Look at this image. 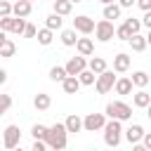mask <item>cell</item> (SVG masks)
Returning <instances> with one entry per match:
<instances>
[{"label":"cell","mask_w":151,"mask_h":151,"mask_svg":"<svg viewBox=\"0 0 151 151\" xmlns=\"http://www.w3.org/2000/svg\"><path fill=\"white\" fill-rule=\"evenodd\" d=\"M90 151H97V149H90Z\"/></svg>","instance_id":"48"},{"label":"cell","mask_w":151,"mask_h":151,"mask_svg":"<svg viewBox=\"0 0 151 151\" xmlns=\"http://www.w3.org/2000/svg\"><path fill=\"white\" fill-rule=\"evenodd\" d=\"M101 2H104V5H111V2H116V0H101Z\"/></svg>","instance_id":"45"},{"label":"cell","mask_w":151,"mask_h":151,"mask_svg":"<svg viewBox=\"0 0 151 151\" xmlns=\"http://www.w3.org/2000/svg\"><path fill=\"white\" fill-rule=\"evenodd\" d=\"M146 116H149V120H151V104H149V109H146Z\"/></svg>","instance_id":"44"},{"label":"cell","mask_w":151,"mask_h":151,"mask_svg":"<svg viewBox=\"0 0 151 151\" xmlns=\"http://www.w3.org/2000/svg\"><path fill=\"white\" fill-rule=\"evenodd\" d=\"M9 106H12V97H9V94H2V106H0V111H2V113H7V111H9Z\"/></svg>","instance_id":"36"},{"label":"cell","mask_w":151,"mask_h":151,"mask_svg":"<svg viewBox=\"0 0 151 151\" xmlns=\"http://www.w3.org/2000/svg\"><path fill=\"white\" fill-rule=\"evenodd\" d=\"M28 2H33V0H28Z\"/></svg>","instance_id":"49"},{"label":"cell","mask_w":151,"mask_h":151,"mask_svg":"<svg viewBox=\"0 0 151 151\" xmlns=\"http://www.w3.org/2000/svg\"><path fill=\"white\" fill-rule=\"evenodd\" d=\"M90 68H92L97 76L104 73V71H106V59H104V57H92V59H90Z\"/></svg>","instance_id":"29"},{"label":"cell","mask_w":151,"mask_h":151,"mask_svg":"<svg viewBox=\"0 0 151 151\" xmlns=\"http://www.w3.org/2000/svg\"><path fill=\"white\" fill-rule=\"evenodd\" d=\"M118 5L125 9V7H132V5H137V0H118Z\"/></svg>","instance_id":"39"},{"label":"cell","mask_w":151,"mask_h":151,"mask_svg":"<svg viewBox=\"0 0 151 151\" xmlns=\"http://www.w3.org/2000/svg\"><path fill=\"white\" fill-rule=\"evenodd\" d=\"M50 78H52L54 83H64V80L68 78L66 66H52V68H50Z\"/></svg>","instance_id":"24"},{"label":"cell","mask_w":151,"mask_h":151,"mask_svg":"<svg viewBox=\"0 0 151 151\" xmlns=\"http://www.w3.org/2000/svg\"><path fill=\"white\" fill-rule=\"evenodd\" d=\"M137 7L144 12H151V0H137Z\"/></svg>","instance_id":"38"},{"label":"cell","mask_w":151,"mask_h":151,"mask_svg":"<svg viewBox=\"0 0 151 151\" xmlns=\"http://www.w3.org/2000/svg\"><path fill=\"white\" fill-rule=\"evenodd\" d=\"M35 38H38V42H40V45H50V42H52V38H54V31L45 26V28H40V31H38V35H35Z\"/></svg>","instance_id":"28"},{"label":"cell","mask_w":151,"mask_h":151,"mask_svg":"<svg viewBox=\"0 0 151 151\" xmlns=\"http://www.w3.org/2000/svg\"><path fill=\"white\" fill-rule=\"evenodd\" d=\"M132 151H151V149H146L144 144H132Z\"/></svg>","instance_id":"42"},{"label":"cell","mask_w":151,"mask_h":151,"mask_svg":"<svg viewBox=\"0 0 151 151\" xmlns=\"http://www.w3.org/2000/svg\"><path fill=\"white\" fill-rule=\"evenodd\" d=\"M123 120H116V118H111L106 125H104V142H106V146H111V149H116L118 144H120V139H123V125H120Z\"/></svg>","instance_id":"2"},{"label":"cell","mask_w":151,"mask_h":151,"mask_svg":"<svg viewBox=\"0 0 151 151\" xmlns=\"http://www.w3.org/2000/svg\"><path fill=\"white\" fill-rule=\"evenodd\" d=\"M132 85H134L132 78H118L113 90H116V94H130V92H132Z\"/></svg>","instance_id":"18"},{"label":"cell","mask_w":151,"mask_h":151,"mask_svg":"<svg viewBox=\"0 0 151 151\" xmlns=\"http://www.w3.org/2000/svg\"><path fill=\"white\" fill-rule=\"evenodd\" d=\"M146 35H139V33H134L132 38H130V47H132V52H144L146 50Z\"/></svg>","instance_id":"22"},{"label":"cell","mask_w":151,"mask_h":151,"mask_svg":"<svg viewBox=\"0 0 151 151\" xmlns=\"http://www.w3.org/2000/svg\"><path fill=\"white\" fill-rule=\"evenodd\" d=\"M24 35H26V38H35V35H38V28H35L33 24H28L26 31H24Z\"/></svg>","instance_id":"37"},{"label":"cell","mask_w":151,"mask_h":151,"mask_svg":"<svg viewBox=\"0 0 151 151\" xmlns=\"http://www.w3.org/2000/svg\"><path fill=\"white\" fill-rule=\"evenodd\" d=\"M14 42L7 38V33L5 31H0V57H5V59H9V57H14Z\"/></svg>","instance_id":"11"},{"label":"cell","mask_w":151,"mask_h":151,"mask_svg":"<svg viewBox=\"0 0 151 151\" xmlns=\"http://www.w3.org/2000/svg\"><path fill=\"white\" fill-rule=\"evenodd\" d=\"M149 80H151V78H149L146 71H134V73H132V83H134V87H146Z\"/></svg>","instance_id":"27"},{"label":"cell","mask_w":151,"mask_h":151,"mask_svg":"<svg viewBox=\"0 0 151 151\" xmlns=\"http://www.w3.org/2000/svg\"><path fill=\"white\" fill-rule=\"evenodd\" d=\"M113 35H116L113 21H109V19H101V21H97V28H94V38H97L99 42H109Z\"/></svg>","instance_id":"7"},{"label":"cell","mask_w":151,"mask_h":151,"mask_svg":"<svg viewBox=\"0 0 151 151\" xmlns=\"http://www.w3.org/2000/svg\"><path fill=\"white\" fill-rule=\"evenodd\" d=\"M83 123H85V132H97V130H104L109 120H106V113H87Z\"/></svg>","instance_id":"8"},{"label":"cell","mask_w":151,"mask_h":151,"mask_svg":"<svg viewBox=\"0 0 151 151\" xmlns=\"http://www.w3.org/2000/svg\"><path fill=\"white\" fill-rule=\"evenodd\" d=\"M87 66H90V61H85L83 54H80V57H71V59L66 61V71H68V76H80Z\"/></svg>","instance_id":"10"},{"label":"cell","mask_w":151,"mask_h":151,"mask_svg":"<svg viewBox=\"0 0 151 151\" xmlns=\"http://www.w3.org/2000/svg\"><path fill=\"white\" fill-rule=\"evenodd\" d=\"M120 12H123V7H120V5H116V2H111V5H104V19H109V21H113V19H120Z\"/></svg>","instance_id":"21"},{"label":"cell","mask_w":151,"mask_h":151,"mask_svg":"<svg viewBox=\"0 0 151 151\" xmlns=\"http://www.w3.org/2000/svg\"><path fill=\"white\" fill-rule=\"evenodd\" d=\"M64 151H66V149H64Z\"/></svg>","instance_id":"50"},{"label":"cell","mask_w":151,"mask_h":151,"mask_svg":"<svg viewBox=\"0 0 151 151\" xmlns=\"http://www.w3.org/2000/svg\"><path fill=\"white\" fill-rule=\"evenodd\" d=\"M52 2H54V12L61 14V17L71 14V9H73V2L71 0H52Z\"/></svg>","instance_id":"25"},{"label":"cell","mask_w":151,"mask_h":151,"mask_svg":"<svg viewBox=\"0 0 151 151\" xmlns=\"http://www.w3.org/2000/svg\"><path fill=\"white\" fill-rule=\"evenodd\" d=\"M76 50H78V54H83V57H90V54H94V42H92L90 38H78V45H76Z\"/></svg>","instance_id":"14"},{"label":"cell","mask_w":151,"mask_h":151,"mask_svg":"<svg viewBox=\"0 0 151 151\" xmlns=\"http://www.w3.org/2000/svg\"><path fill=\"white\" fill-rule=\"evenodd\" d=\"M80 85H83V83H80V78H78V76H68V78L61 83V87H64V92H66V94H76V92L80 90Z\"/></svg>","instance_id":"15"},{"label":"cell","mask_w":151,"mask_h":151,"mask_svg":"<svg viewBox=\"0 0 151 151\" xmlns=\"http://www.w3.org/2000/svg\"><path fill=\"white\" fill-rule=\"evenodd\" d=\"M142 24H144L146 28H151V12H144V19H142Z\"/></svg>","instance_id":"40"},{"label":"cell","mask_w":151,"mask_h":151,"mask_svg":"<svg viewBox=\"0 0 151 151\" xmlns=\"http://www.w3.org/2000/svg\"><path fill=\"white\" fill-rule=\"evenodd\" d=\"M125 24L130 26V31H132V33H139V28L144 26V24H142V19H134V17H130V19H125Z\"/></svg>","instance_id":"34"},{"label":"cell","mask_w":151,"mask_h":151,"mask_svg":"<svg viewBox=\"0 0 151 151\" xmlns=\"http://www.w3.org/2000/svg\"><path fill=\"white\" fill-rule=\"evenodd\" d=\"M132 35H134V33L130 31V26H127V24H120V26L116 28V38H118V40H125V42H130V38H132Z\"/></svg>","instance_id":"31"},{"label":"cell","mask_w":151,"mask_h":151,"mask_svg":"<svg viewBox=\"0 0 151 151\" xmlns=\"http://www.w3.org/2000/svg\"><path fill=\"white\" fill-rule=\"evenodd\" d=\"M47 146H50L47 142H42V139H35V142H33V146H31V151H47Z\"/></svg>","instance_id":"35"},{"label":"cell","mask_w":151,"mask_h":151,"mask_svg":"<svg viewBox=\"0 0 151 151\" xmlns=\"http://www.w3.org/2000/svg\"><path fill=\"white\" fill-rule=\"evenodd\" d=\"M66 139H68L66 123H54V125L50 127V134H47V144H50V149H54V151H64V149H66Z\"/></svg>","instance_id":"1"},{"label":"cell","mask_w":151,"mask_h":151,"mask_svg":"<svg viewBox=\"0 0 151 151\" xmlns=\"http://www.w3.org/2000/svg\"><path fill=\"white\" fill-rule=\"evenodd\" d=\"M76 33H78L76 28H66V31H61V42H64L66 47L78 45V35H76Z\"/></svg>","instance_id":"23"},{"label":"cell","mask_w":151,"mask_h":151,"mask_svg":"<svg viewBox=\"0 0 151 151\" xmlns=\"http://www.w3.org/2000/svg\"><path fill=\"white\" fill-rule=\"evenodd\" d=\"M144 134H146V132H144V127H142V125H137V123H134V125H130V127L125 130V139H127L130 144H139V142L144 139Z\"/></svg>","instance_id":"12"},{"label":"cell","mask_w":151,"mask_h":151,"mask_svg":"<svg viewBox=\"0 0 151 151\" xmlns=\"http://www.w3.org/2000/svg\"><path fill=\"white\" fill-rule=\"evenodd\" d=\"M26 26H28V21L24 17H0V31H5V33L12 31L17 35H24Z\"/></svg>","instance_id":"4"},{"label":"cell","mask_w":151,"mask_h":151,"mask_svg":"<svg viewBox=\"0 0 151 151\" xmlns=\"http://www.w3.org/2000/svg\"><path fill=\"white\" fill-rule=\"evenodd\" d=\"M73 28H76L78 33H83V35H90V33H94L97 24H94V19H90V17L80 14V17H76V19H73Z\"/></svg>","instance_id":"9"},{"label":"cell","mask_w":151,"mask_h":151,"mask_svg":"<svg viewBox=\"0 0 151 151\" xmlns=\"http://www.w3.org/2000/svg\"><path fill=\"white\" fill-rule=\"evenodd\" d=\"M78 78H80V83H83V85H94V83H97V73H94L90 66H87V68H85Z\"/></svg>","instance_id":"32"},{"label":"cell","mask_w":151,"mask_h":151,"mask_svg":"<svg viewBox=\"0 0 151 151\" xmlns=\"http://www.w3.org/2000/svg\"><path fill=\"white\" fill-rule=\"evenodd\" d=\"M130 61H132L130 54H125V52L116 54V57H113V71H116V73H125V71L130 68Z\"/></svg>","instance_id":"13"},{"label":"cell","mask_w":151,"mask_h":151,"mask_svg":"<svg viewBox=\"0 0 151 151\" xmlns=\"http://www.w3.org/2000/svg\"><path fill=\"white\" fill-rule=\"evenodd\" d=\"M132 104H134L137 109H149V104H151V94L144 92V90H139V92L132 94Z\"/></svg>","instance_id":"16"},{"label":"cell","mask_w":151,"mask_h":151,"mask_svg":"<svg viewBox=\"0 0 151 151\" xmlns=\"http://www.w3.org/2000/svg\"><path fill=\"white\" fill-rule=\"evenodd\" d=\"M31 9H33V7H31L28 0H17V2H14V17H24V19H26V17L31 14Z\"/></svg>","instance_id":"20"},{"label":"cell","mask_w":151,"mask_h":151,"mask_svg":"<svg viewBox=\"0 0 151 151\" xmlns=\"http://www.w3.org/2000/svg\"><path fill=\"white\" fill-rule=\"evenodd\" d=\"M106 116L116 120H130L132 118V106L125 101H109L106 104Z\"/></svg>","instance_id":"3"},{"label":"cell","mask_w":151,"mask_h":151,"mask_svg":"<svg viewBox=\"0 0 151 151\" xmlns=\"http://www.w3.org/2000/svg\"><path fill=\"white\" fill-rule=\"evenodd\" d=\"M0 17H14V5L9 0H0Z\"/></svg>","instance_id":"33"},{"label":"cell","mask_w":151,"mask_h":151,"mask_svg":"<svg viewBox=\"0 0 151 151\" xmlns=\"http://www.w3.org/2000/svg\"><path fill=\"white\" fill-rule=\"evenodd\" d=\"M14 151H24V149H19V146H17V149H14Z\"/></svg>","instance_id":"46"},{"label":"cell","mask_w":151,"mask_h":151,"mask_svg":"<svg viewBox=\"0 0 151 151\" xmlns=\"http://www.w3.org/2000/svg\"><path fill=\"white\" fill-rule=\"evenodd\" d=\"M142 144H144L146 149H151V132H146V134H144V139H142Z\"/></svg>","instance_id":"41"},{"label":"cell","mask_w":151,"mask_h":151,"mask_svg":"<svg viewBox=\"0 0 151 151\" xmlns=\"http://www.w3.org/2000/svg\"><path fill=\"white\" fill-rule=\"evenodd\" d=\"M146 42L151 45V28H149V33H146Z\"/></svg>","instance_id":"43"},{"label":"cell","mask_w":151,"mask_h":151,"mask_svg":"<svg viewBox=\"0 0 151 151\" xmlns=\"http://www.w3.org/2000/svg\"><path fill=\"white\" fill-rule=\"evenodd\" d=\"M116 80H118V78L113 76V71H109V68H106L104 73H99V76H97L94 87H97V92H99V94H106V92H111V90L116 87Z\"/></svg>","instance_id":"5"},{"label":"cell","mask_w":151,"mask_h":151,"mask_svg":"<svg viewBox=\"0 0 151 151\" xmlns=\"http://www.w3.org/2000/svg\"><path fill=\"white\" fill-rule=\"evenodd\" d=\"M64 123H66V130H68V132H80V130H85L83 118H80V116H76V113H71Z\"/></svg>","instance_id":"17"},{"label":"cell","mask_w":151,"mask_h":151,"mask_svg":"<svg viewBox=\"0 0 151 151\" xmlns=\"http://www.w3.org/2000/svg\"><path fill=\"white\" fill-rule=\"evenodd\" d=\"M61 24H64V19H61V14H57V12H52V14L45 19V26H47V28H52V31H59V28H61Z\"/></svg>","instance_id":"26"},{"label":"cell","mask_w":151,"mask_h":151,"mask_svg":"<svg viewBox=\"0 0 151 151\" xmlns=\"http://www.w3.org/2000/svg\"><path fill=\"white\" fill-rule=\"evenodd\" d=\"M71 2H83V0H71Z\"/></svg>","instance_id":"47"},{"label":"cell","mask_w":151,"mask_h":151,"mask_svg":"<svg viewBox=\"0 0 151 151\" xmlns=\"http://www.w3.org/2000/svg\"><path fill=\"white\" fill-rule=\"evenodd\" d=\"M19 142H21V130L17 125H7L5 132H2V146L9 149V151H14L19 146Z\"/></svg>","instance_id":"6"},{"label":"cell","mask_w":151,"mask_h":151,"mask_svg":"<svg viewBox=\"0 0 151 151\" xmlns=\"http://www.w3.org/2000/svg\"><path fill=\"white\" fill-rule=\"evenodd\" d=\"M50 104H52V99H50V94H45V92H38V94L33 97V106H35L38 111H47Z\"/></svg>","instance_id":"19"},{"label":"cell","mask_w":151,"mask_h":151,"mask_svg":"<svg viewBox=\"0 0 151 151\" xmlns=\"http://www.w3.org/2000/svg\"><path fill=\"white\" fill-rule=\"evenodd\" d=\"M31 134H33V139H42V142H47V134H50V127H45V125H33L31 127Z\"/></svg>","instance_id":"30"}]
</instances>
